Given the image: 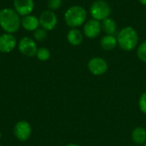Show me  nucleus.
Returning <instances> with one entry per match:
<instances>
[{"label":"nucleus","mask_w":146,"mask_h":146,"mask_svg":"<svg viewBox=\"0 0 146 146\" xmlns=\"http://www.w3.org/2000/svg\"><path fill=\"white\" fill-rule=\"evenodd\" d=\"M20 15L11 8H4L0 10V27L7 33H16L21 27Z\"/></svg>","instance_id":"obj_1"},{"label":"nucleus","mask_w":146,"mask_h":146,"mask_svg":"<svg viewBox=\"0 0 146 146\" xmlns=\"http://www.w3.org/2000/svg\"><path fill=\"white\" fill-rule=\"evenodd\" d=\"M67 38L69 44H71L72 45H79L83 41V34L80 30L76 28H72L68 32Z\"/></svg>","instance_id":"obj_15"},{"label":"nucleus","mask_w":146,"mask_h":146,"mask_svg":"<svg viewBox=\"0 0 146 146\" xmlns=\"http://www.w3.org/2000/svg\"><path fill=\"white\" fill-rule=\"evenodd\" d=\"M139 105L140 110L146 115V92L141 95L139 101Z\"/></svg>","instance_id":"obj_21"},{"label":"nucleus","mask_w":146,"mask_h":146,"mask_svg":"<svg viewBox=\"0 0 146 146\" xmlns=\"http://www.w3.org/2000/svg\"><path fill=\"white\" fill-rule=\"evenodd\" d=\"M144 146H146V142H145V145H144Z\"/></svg>","instance_id":"obj_24"},{"label":"nucleus","mask_w":146,"mask_h":146,"mask_svg":"<svg viewBox=\"0 0 146 146\" xmlns=\"http://www.w3.org/2000/svg\"><path fill=\"white\" fill-rule=\"evenodd\" d=\"M66 146H80V145H75V144H69V145H66Z\"/></svg>","instance_id":"obj_23"},{"label":"nucleus","mask_w":146,"mask_h":146,"mask_svg":"<svg viewBox=\"0 0 146 146\" xmlns=\"http://www.w3.org/2000/svg\"><path fill=\"white\" fill-rule=\"evenodd\" d=\"M14 9L21 16L31 15L34 9L33 0H14Z\"/></svg>","instance_id":"obj_10"},{"label":"nucleus","mask_w":146,"mask_h":146,"mask_svg":"<svg viewBox=\"0 0 146 146\" xmlns=\"http://www.w3.org/2000/svg\"><path fill=\"white\" fill-rule=\"evenodd\" d=\"M132 139L137 145H145L146 142V130L142 127L134 128L132 132Z\"/></svg>","instance_id":"obj_13"},{"label":"nucleus","mask_w":146,"mask_h":146,"mask_svg":"<svg viewBox=\"0 0 146 146\" xmlns=\"http://www.w3.org/2000/svg\"><path fill=\"white\" fill-rule=\"evenodd\" d=\"M0 146H2V145H1V144H0Z\"/></svg>","instance_id":"obj_25"},{"label":"nucleus","mask_w":146,"mask_h":146,"mask_svg":"<svg viewBox=\"0 0 146 146\" xmlns=\"http://www.w3.org/2000/svg\"><path fill=\"white\" fill-rule=\"evenodd\" d=\"M39 25L46 31L53 30L57 24V16L52 10H44L38 18Z\"/></svg>","instance_id":"obj_6"},{"label":"nucleus","mask_w":146,"mask_h":146,"mask_svg":"<svg viewBox=\"0 0 146 146\" xmlns=\"http://www.w3.org/2000/svg\"><path fill=\"white\" fill-rule=\"evenodd\" d=\"M36 56L39 61L42 62H45L47 60L50 59V52L47 48L44 47H41L39 49H38L37 53H36Z\"/></svg>","instance_id":"obj_17"},{"label":"nucleus","mask_w":146,"mask_h":146,"mask_svg":"<svg viewBox=\"0 0 146 146\" xmlns=\"http://www.w3.org/2000/svg\"><path fill=\"white\" fill-rule=\"evenodd\" d=\"M117 43L120 48L126 51L133 50L139 43V35L131 27L122 28L117 35Z\"/></svg>","instance_id":"obj_2"},{"label":"nucleus","mask_w":146,"mask_h":146,"mask_svg":"<svg viewBox=\"0 0 146 146\" xmlns=\"http://www.w3.org/2000/svg\"><path fill=\"white\" fill-rule=\"evenodd\" d=\"M16 38L11 33H3L0 35V52L9 53L16 46Z\"/></svg>","instance_id":"obj_9"},{"label":"nucleus","mask_w":146,"mask_h":146,"mask_svg":"<svg viewBox=\"0 0 146 146\" xmlns=\"http://www.w3.org/2000/svg\"><path fill=\"white\" fill-rule=\"evenodd\" d=\"M118 44L117 38L114 35H105L100 40V45L104 50H111Z\"/></svg>","instance_id":"obj_14"},{"label":"nucleus","mask_w":146,"mask_h":146,"mask_svg":"<svg viewBox=\"0 0 146 146\" xmlns=\"http://www.w3.org/2000/svg\"><path fill=\"white\" fill-rule=\"evenodd\" d=\"M47 38V32L44 28H38L33 32V38L37 41H43Z\"/></svg>","instance_id":"obj_18"},{"label":"nucleus","mask_w":146,"mask_h":146,"mask_svg":"<svg viewBox=\"0 0 146 146\" xmlns=\"http://www.w3.org/2000/svg\"><path fill=\"white\" fill-rule=\"evenodd\" d=\"M83 31H84L85 36H86L89 38H94L98 37L102 31L101 23L99 21L95 20V19L89 20L85 24Z\"/></svg>","instance_id":"obj_11"},{"label":"nucleus","mask_w":146,"mask_h":146,"mask_svg":"<svg viewBox=\"0 0 146 146\" xmlns=\"http://www.w3.org/2000/svg\"><path fill=\"white\" fill-rule=\"evenodd\" d=\"M139 3H140L141 4L146 5V0H139Z\"/></svg>","instance_id":"obj_22"},{"label":"nucleus","mask_w":146,"mask_h":146,"mask_svg":"<svg viewBox=\"0 0 146 146\" xmlns=\"http://www.w3.org/2000/svg\"><path fill=\"white\" fill-rule=\"evenodd\" d=\"M21 26L27 31L34 32L39 27V20L34 15H28L23 16L21 20Z\"/></svg>","instance_id":"obj_12"},{"label":"nucleus","mask_w":146,"mask_h":146,"mask_svg":"<svg viewBox=\"0 0 146 146\" xmlns=\"http://www.w3.org/2000/svg\"><path fill=\"white\" fill-rule=\"evenodd\" d=\"M88 69L94 75H103L108 70V63L102 57H93L88 62Z\"/></svg>","instance_id":"obj_8"},{"label":"nucleus","mask_w":146,"mask_h":146,"mask_svg":"<svg viewBox=\"0 0 146 146\" xmlns=\"http://www.w3.org/2000/svg\"><path fill=\"white\" fill-rule=\"evenodd\" d=\"M138 57L144 62H146V41L141 43L137 50Z\"/></svg>","instance_id":"obj_19"},{"label":"nucleus","mask_w":146,"mask_h":146,"mask_svg":"<svg viewBox=\"0 0 146 146\" xmlns=\"http://www.w3.org/2000/svg\"><path fill=\"white\" fill-rule=\"evenodd\" d=\"M90 13L93 19L99 21H104L110 15L111 7L106 1L98 0L92 4L90 8Z\"/></svg>","instance_id":"obj_4"},{"label":"nucleus","mask_w":146,"mask_h":146,"mask_svg":"<svg viewBox=\"0 0 146 146\" xmlns=\"http://www.w3.org/2000/svg\"><path fill=\"white\" fill-rule=\"evenodd\" d=\"M86 19V9L78 5L68 8L64 15V20L66 24L71 28H76L81 26Z\"/></svg>","instance_id":"obj_3"},{"label":"nucleus","mask_w":146,"mask_h":146,"mask_svg":"<svg viewBox=\"0 0 146 146\" xmlns=\"http://www.w3.org/2000/svg\"><path fill=\"white\" fill-rule=\"evenodd\" d=\"M18 49L22 55L28 57L36 56L38 50L36 42L29 37H24L20 40L18 44Z\"/></svg>","instance_id":"obj_5"},{"label":"nucleus","mask_w":146,"mask_h":146,"mask_svg":"<svg viewBox=\"0 0 146 146\" xmlns=\"http://www.w3.org/2000/svg\"><path fill=\"white\" fill-rule=\"evenodd\" d=\"M62 5V0H48L47 6L50 10L58 9Z\"/></svg>","instance_id":"obj_20"},{"label":"nucleus","mask_w":146,"mask_h":146,"mask_svg":"<svg viewBox=\"0 0 146 146\" xmlns=\"http://www.w3.org/2000/svg\"><path fill=\"white\" fill-rule=\"evenodd\" d=\"M14 134L20 141H27L32 134L31 125L26 121H18L14 127Z\"/></svg>","instance_id":"obj_7"},{"label":"nucleus","mask_w":146,"mask_h":146,"mask_svg":"<svg viewBox=\"0 0 146 146\" xmlns=\"http://www.w3.org/2000/svg\"><path fill=\"white\" fill-rule=\"evenodd\" d=\"M101 27L102 30L106 33V35H114L116 33V23L110 17L102 21Z\"/></svg>","instance_id":"obj_16"}]
</instances>
